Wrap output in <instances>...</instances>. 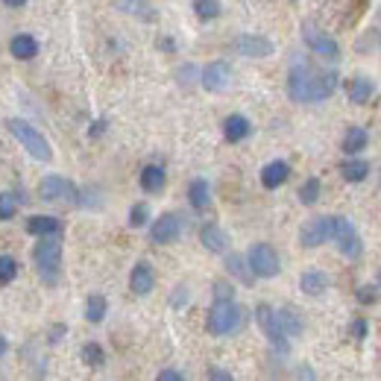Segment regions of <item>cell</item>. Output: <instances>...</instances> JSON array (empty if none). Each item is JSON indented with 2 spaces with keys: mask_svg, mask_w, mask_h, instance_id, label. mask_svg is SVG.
Wrapping results in <instances>:
<instances>
[{
  "mask_svg": "<svg viewBox=\"0 0 381 381\" xmlns=\"http://www.w3.org/2000/svg\"><path fill=\"white\" fill-rule=\"evenodd\" d=\"M340 173H343L346 182H364L369 176V165L364 159H349V161H343Z\"/></svg>",
  "mask_w": 381,
  "mask_h": 381,
  "instance_id": "484cf974",
  "label": "cell"
},
{
  "mask_svg": "<svg viewBox=\"0 0 381 381\" xmlns=\"http://www.w3.org/2000/svg\"><path fill=\"white\" fill-rule=\"evenodd\" d=\"M302 38H305V45L317 53V56H325V59H337V56H340L337 41L332 36H325L323 30H317L311 21H305V24H302Z\"/></svg>",
  "mask_w": 381,
  "mask_h": 381,
  "instance_id": "30bf717a",
  "label": "cell"
},
{
  "mask_svg": "<svg viewBox=\"0 0 381 381\" xmlns=\"http://www.w3.org/2000/svg\"><path fill=\"white\" fill-rule=\"evenodd\" d=\"M18 211V203L12 194H0V220H12Z\"/></svg>",
  "mask_w": 381,
  "mask_h": 381,
  "instance_id": "836d02e7",
  "label": "cell"
},
{
  "mask_svg": "<svg viewBox=\"0 0 381 381\" xmlns=\"http://www.w3.org/2000/svg\"><path fill=\"white\" fill-rule=\"evenodd\" d=\"M156 381H185V378H182L179 369H161Z\"/></svg>",
  "mask_w": 381,
  "mask_h": 381,
  "instance_id": "8d00e7d4",
  "label": "cell"
},
{
  "mask_svg": "<svg viewBox=\"0 0 381 381\" xmlns=\"http://www.w3.org/2000/svg\"><path fill=\"white\" fill-rule=\"evenodd\" d=\"M332 235H334V217H314V220H308L302 226V232H299V241L302 246H323L325 241H332Z\"/></svg>",
  "mask_w": 381,
  "mask_h": 381,
  "instance_id": "9c48e42d",
  "label": "cell"
},
{
  "mask_svg": "<svg viewBox=\"0 0 381 381\" xmlns=\"http://www.w3.org/2000/svg\"><path fill=\"white\" fill-rule=\"evenodd\" d=\"M27 232L30 235H38V238H56L62 232V223L56 220V217L50 214H36L27 220Z\"/></svg>",
  "mask_w": 381,
  "mask_h": 381,
  "instance_id": "9a60e30c",
  "label": "cell"
},
{
  "mask_svg": "<svg viewBox=\"0 0 381 381\" xmlns=\"http://www.w3.org/2000/svg\"><path fill=\"white\" fill-rule=\"evenodd\" d=\"M226 267H229V273H232L235 279H241L244 285H253V273H249L246 261H244L241 255H229V258H226Z\"/></svg>",
  "mask_w": 381,
  "mask_h": 381,
  "instance_id": "f1b7e54d",
  "label": "cell"
},
{
  "mask_svg": "<svg viewBox=\"0 0 381 381\" xmlns=\"http://www.w3.org/2000/svg\"><path fill=\"white\" fill-rule=\"evenodd\" d=\"M235 290L229 281H214V302H232Z\"/></svg>",
  "mask_w": 381,
  "mask_h": 381,
  "instance_id": "d590c367",
  "label": "cell"
},
{
  "mask_svg": "<svg viewBox=\"0 0 381 381\" xmlns=\"http://www.w3.org/2000/svg\"><path fill=\"white\" fill-rule=\"evenodd\" d=\"M82 361L89 364V367H103L106 352L100 349V343H85L82 346Z\"/></svg>",
  "mask_w": 381,
  "mask_h": 381,
  "instance_id": "1f68e13d",
  "label": "cell"
},
{
  "mask_svg": "<svg viewBox=\"0 0 381 381\" xmlns=\"http://www.w3.org/2000/svg\"><path fill=\"white\" fill-rule=\"evenodd\" d=\"M194 12L203 21H211L220 15V0H194Z\"/></svg>",
  "mask_w": 381,
  "mask_h": 381,
  "instance_id": "f546056e",
  "label": "cell"
},
{
  "mask_svg": "<svg viewBox=\"0 0 381 381\" xmlns=\"http://www.w3.org/2000/svg\"><path fill=\"white\" fill-rule=\"evenodd\" d=\"M352 332H355V337H364V334H367V323H364V320H355Z\"/></svg>",
  "mask_w": 381,
  "mask_h": 381,
  "instance_id": "ab89813d",
  "label": "cell"
},
{
  "mask_svg": "<svg viewBox=\"0 0 381 381\" xmlns=\"http://www.w3.org/2000/svg\"><path fill=\"white\" fill-rule=\"evenodd\" d=\"M276 317H279L281 332H285L288 337L302 334V320H299V314L293 311V308H281V311H276Z\"/></svg>",
  "mask_w": 381,
  "mask_h": 381,
  "instance_id": "4316f807",
  "label": "cell"
},
{
  "mask_svg": "<svg viewBox=\"0 0 381 381\" xmlns=\"http://www.w3.org/2000/svg\"><path fill=\"white\" fill-rule=\"evenodd\" d=\"M200 241H203V246L209 249V253H226L229 249V235L223 232L220 226H214V223H209V226H203V232H200Z\"/></svg>",
  "mask_w": 381,
  "mask_h": 381,
  "instance_id": "2e32d148",
  "label": "cell"
},
{
  "mask_svg": "<svg viewBox=\"0 0 381 381\" xmlns=\"http://www.w3.org/2000/svg\"><path fill=\"white\" fill-rule=\"evenodd\" d=\"M209 332L223 337V334H235L244 325V311L235 302H214L209 311Z\"/></svg>",
  "mask_w": 381,
  "mask_h": 381,
  "instance_id": "277c9868",
  "label": "cell"
},
{
  "mask_svg": "<svg viewBox=\"0 0 381 381\" xmlns=\"http://www.w3.org/2000/svg\"><path fill=\"white\" fill-rule=\"evenodd\" d=\"M6 129L21 141V144H24V150L30 152L32 159H38V161H50L53 159V150L47 144V138L41 135L36 126H30L27 121H21V117H9Z\"/></svg>",
  "mask_w": 381,
  "mask_h": 381,
  "instance_id": "3957f363",
  "label": "cell"
},
{
  "mask_svg": "<svg viewBox=\"0 0 381 381\" xmlns=\"http://www.w3.org/2000/svg\"><path fill=\"white\" fill-rule=\"evenodd\" d=\"M337 89V73L320 71L314 65H297L288 76V94L293 103H320Z\"/></svg>",
  "mask_w": 381,
  "mask_h": 381,
  "instance_id": "6da1fadb",
  "label": "cell"
},
{
  "mask_svg": "<svg viewBox=\"0 0 381 381\" xmlns=\"http://www.w3.org/2000/svg\"><path fill=\"white\" fill-rule=\"evenodd\" d=\"M209 381H235V378H232V373H226V369H211Z\"/></svg>",
  "mask_w": 381,
  "mask_h": 381,
  "instance_id": "f35d334b",
  "label": "cell"
},
{
  "mask_svg": "<svg viewBox=\"0 0 381 381\" xmlns=\"http://www.w3.org/2000/svg\"><path fill=\"white\" fill-rule=\"evenodd\" d=\"M115 6L126 15H135L141 21H156V6L150 0H115Z\"/></svg>",
  "mask_w": 381,
  "mask_h": 381,
  "instance_id": "ac0fdd59",
  "label": "cell"
},
{
  "mask_svg": "<svg viewBox=\"0 0 381 381\" xmlns=\"http://www.w3.org/2000/svg\"><path fill=\"white\" fill-rule=\"evenodd\" d=\"M188 200L194 209H209V203H211V188H209V182L205 179H194L191 182V188H188Z\"/></svg>",
  "mask_w": 381,
  "mask_h": 381,
  "instance_id": "cb8c5ba5",
  "label": "cell"
},
{
  "mask_svg": "<svg viewBox=\"0 0 381 381\" xmlns=\"http://www.w3.org/2000/svg\"><path fill=\"white\" fill-rule=\"evenodd\" d=\"M255 320L261 325V332L267 334V340L273 343L279 352H288V334L281 332L279 317H276V311L270 308V305H258V308H255Z\"/></svg>",
  "mask_w": 381,
  "mask_h": 381,
  "instance_id": "ba28073f",
  "label": "cell"
},
{
  "mask_svg": "<svg viewBox=\"0 0 381 381\" xmlns=\"http://www.w3.org/2000/svg\"><path fill=\"white\" fill-rule=\"evenodd\" d=\"M165 170H161L159 165H147L144 170H141V188H144L147 194H159L161 188H165Z\"/></svg>",
  "mask_w": 381,
  "mask_h": 381,
  "instance_id": "603a6c76",
  "label": "cell"
},
{
  "mask_svg": "<svg viewBox=\"0 0 381 381\" xmlns=\"http://www.w3.org/2000/svg\"><path fill=\"white\" fill-rule=\"evenodd\" d=\"M6 352H9V343H6V337H3V334H0V358H3Z\"/></svg>",
  "mask_w": 381,
  "mask_h": 381,
  "instance_id": "60d3db41",
  "label": "cell"
},
{
  "mask_svg": "<svg viewBox=\"0 0 381 381\" xmlns=\"http://www.w3.org/2000/svg\"><path fill=\"white\" fill-rule=\"evenodd\" d=\"M147 217H150V211H147V205L144 203H138V205H132V211H129V226H144L147 223Z\"/></svg>",
  "mask_w": 381,
  "mask_h": 381,
  "instance_id": "e575fe53",
  "label": "cell"
},
{
  "mask_svg": "<svg viewBox=\"0 0 381 381\" xmlns=\"http://www.w3.org/2000/svg\"><path fill=\"white\" fill-rule=\"evenodd\" d=\"M106 297H100V293H91L89 302H85V320L89 323H103L106 320Z\"/></svg>",
  "mask_w": 381,
  "mask_h": 381,
  "instance_id": "83f0119b",
  "label": "cell"
},
{
  "mask_svg": "<svg viewBox=\"0 0 381 381\" xmlns=\"http://www.w3.org/2000/svg\"><path fill=\"white\" fill-rule=\"evenodd\" d=\"M18 276V261L12 255H0V285H9Z\"/></svg>",
  "mask_w": 381,
  "mask_h": 381,
  "instance_id": "d6a6232c",
  "label": "cell"
},
{
  "mask_svg": "<svg viewBox=\"0 0 381 381\" xmlns=\"http://www.w3.org/2000/svg\"><path fill=\"white\" fill-rule=\"evenodd\" d=\"M3 3H6V6H12V9H18V6H24L27 0H3Z\"/></svg>",
  "mask_w": 381,
  "mask_h": 381,
  "instance_id": "7bdbcfd3",
  "label": "cell"
},
{
  "mask_svg": "<svg viewBox=\"0 0 381 381\" xmlns=\"http://www.w3.org/2000/svg\"><path fill=\"white\" fill-rule=\"evenodd\" d=\"M103 126H106V124H103V121H97V124H94V126H91V135H100V132H103Z\"/></svg>",
  "mask_w": 381,
  "mask_h": 381,
  "instance_id": "b9f144b4",
  "label": "cell"
},
{
  "mask_svg": "<svg viewBox=\"0 0 381 381\" xmlns=\"http://www.w3.org/2000/svg\"><path fill=\"white\" fill-rule=\"evenodd\" d=\"M229 82H232V68L226 62H211L209 68L203 71V85L209 91H226Z\"/></svg>",
  "mask_w": 381,
  "mask_h": 381,
  "instance_id": "4fadbf2b",
  "label": "cell"
},
{
  "mask_svg": "<svg viewBox=\"0 0 381 381\" xmlns=\"http://www.w3.org/2000/svg\"><path fill=\"white\" fill-rule=\"evenodd\" d=\"M235 50L241 53V56H249V59H264L273 53V45H270L264 36H238Z\"/></svg>",
  "mask_w": 381,
  "mask_h": 381,
  "instance_id": "7c38bea8",
  "label": "cell"
},
{
  "mask_svg": "<svg viewBox=\"0 0 381 381\" xmlns=\"http://www.w3.org/2000/svg\"><path fill=\"white\" fill-rule=\"evenodd\" d=\"M32 264H36L38 276L45 285H56L59 281V270H62V244L56 238H45L32 249Z\"/></svg>",
  "mask_w": 381,
  "mask_h": 381,
  "instance_id": "7a4b0ae2",
  "label": "cell"
},
{
  "mask_svg": "<svg viewBox=\"0 0 381 381\" xmlns=\"http://www.w3.org/2000/svg\"><path fill=\"white\" fill-rule=\"evenodd\" d=\"M249 270H253L255 276H261V279L279 276V270H281L279 253L270 244H255L253 249H249Z\"/></svg>",
  "mask_w": 381,
  "mask_h": 381,
  "instance_id": "5b68a950",
  "label": "cell"
},
{
  "mask_svg": "<svg viewBox=\"0 0 381 381\" xmlns=\"http://www.w3.org/2000/svg\"><path fill=\"white\" fill-rule=\"evenodd\" d=\"M290 176V168L288 161H270V165L261 170V185L264 188H279V185H285Z\"/></svg>",
  "mask_w": 381,
  "mask_h": 381,
  "instance_id": "e0dca14e",
  "label": "cell"
},
{
  "mask_svg": "<svg viewBox=\"0 0 381 381\" xmlns=\"http://www.w3.org/2000/svg\"><path fill=\"white\" fill-rule=\"evenodd\" d=\"M249 129L253 126H249V121L244 115H229L223 121V135H226V141H232V144L235 141H244L249 135Z\"/></svg>",
  "mask_w": 381,
  "mask_h": 381,
  "instance_id": "44dd1931",
  "label": "cell"
},
{
  "mask_svg": "<svg viewBox=\"0 0 381 381\" xmlns=\"http://www.w3.org/2000/svg\"><path fill=\"white\" fill-rule=\"evenodd\" d=\"M299 288L302 293H308V297H320L329 288V279H325L323 270H305L302 279H299Z\"/></svg>",
  "mask_w": 381,
  "mask_h": 381,
  "instance_id": "d6986e66",
  "label": "cell"
},
{
  "mask_svg": "<svg viewBox=\"0 0 381 381\" xmlns=\"http://www.w3.org/2000/svg\"><path fill=\"white\" fill-rule=\"evenodd\" d=\"M152 285H156V276H152V267L147 264V261H141V264H135L132 276H129V288H132V293H138V297H147V293L152 290Z\"/></svg>",
  "mask_w": 381,
  "mask_h": 381,
  "instance_id": "5bb4252c",
  "label": "cell"
},
{
  "mask_svg": "<svg viewBox=\"0 0 381 381\" xmlns=\"http://www.w3.org/2000/svg\"><path fill=\"white\" fill-rule=\"evenodd\" d=\"M373 91H376V85H373V80H367V76H355V80H349V85H346L349 100L358 106H364L369 97H373Z\"/></svg>",
  "mask_w": 381,
  "mask_h": 381,
  "instance_id": "ffe728a7",
  "label": "cell"
},
{
  "mask_svg": "<svg viewBox=\"0 0 381 381\" xmlns=\"http://www.w3.org/2000/svg\"><path fill=\"white\" fill-rule=\"evenodd\" d=\"M9 50H12L15 59L27 62V59H32L38 53V41L32 38V36H27V32H21V36H15L12 41H9Z\"/></svg>",
  "mask_w": 381,
  "mask_h": 381,
  "instance_id": "7402d4cb",
  "label": "cell"
},
{
  "mask_svg": "<svg viewBox=\"0 0 381 381\" xmlns=\"http://www.w3.org/2000/svg\"><path fill=\"white\" fill-rule=\"evenodd\" d=\"M182 235V220L179 214H161L150 229V241L152 244H173Z\"/></svg>",
  "mask_w": 381,
  "mask_h": 381,
  "instance_id": "8fae6325",
  "label": "cell"
},
{
  "mask_svg": "<svg viewBox=\"0 0 381 381\" xmlns=\"http://www.w3.org/2000/svg\"><path fill=\"white\" fill-rule=\"evenodd\" d=\"M41 200H47V203H76L80 200V191H76V185L71 179H65V176H47L45 182H41Z\"/></svg>",
  "mask_w": 381,
  "mask_h": 381,
  "instance_id": "52a82bcc",
  "label": "cell"
},
{
  "mask_svg": "<svg viewBox=\"0 0 381 381\" xmlns=\"http://www.w3.org/2000/svg\"><path fill=\"white\" fill-rule=\"evenodd\" d=\"M299 200L302 205H314L320 200V179H305V185L299 188Z\"/></svg>",
  "mask_w": 381,
  "mask_h": 381,
  "instance_id": "4dcf8cb0",
  "label": "cell"
},
{
  "mask_svg": "<svg viewBox=\"0 0 381 381\" xmlns=\"http://www.w3.org/2000/svg\"><path fill=\"white\" fill-rule=\"evenodd\" d=\"M332 241L337 244V249L346 255V258H358L361 255V238H358V229L346 220V217H334V235H332Z\"/></svg>",
  "mask_w": 381,
  "mask_h": 381,
  "instance_id": "8992f818",
  "label": "cell"
},
{
  "mask_svg": "<svg viewBox=\"0 0 381 381\" xmlns=\"http://www.w3.org/2000/svg\"><path fill=\"white\" fill-rule=\"evenodd\" d=\"M367 141H369L367 129L352 126L349 132H346V138H343V152H346V156H358V152H361V150L367 147Z\"/></svg>",
  "mask_w": 381,
  "mask_h": 381,
  "instance_id": "d4e9b609",
  "label": "cell"
},
{
  "mask_svg": "<svg viewBox=\"0 0 381 381\" xmlns=\"http://www.w3.org/2000/svg\"><path fill=\"white\" fill-rule=\"evenodd\" d=\"M358 299H361L364 305H369V302H376V288H361V290H358Z\"/></svg>",
  "mask_w": 381,
  "mask_h": 381,
  "instance_id": "74e56055",
  "label": "cell"
}]
</instances>
